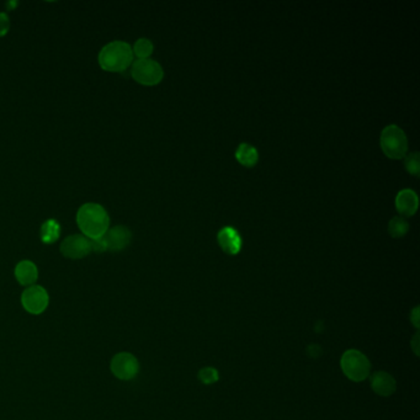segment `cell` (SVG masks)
<instances>
[{
  "mask_svg": "<svg viewBox=\"0 0 420 420\" xmlns=\"http://www.w3.org/2000/svg\"><path fill=\"white\" fill-rule=\"evenodd\" d=\"M76 224L84 237L94 241L105 236L110 227V217L102 205L84 203L76 212Z\"/></svg>",
  "mask_w": 420,
  "mask_h": 420,
  "instance_id": "obj_1",
  "label": "cell"
},
{
  "mask_svg": "<svg viewBox=\"0 0 420 420\" xmlns=\"http://www.w3.org/2000/svg\"><path fill=\"white\" fill-rule=\"evenodd\" d=\"M99 66L105 72L121 73L126 71L133 62V52L130 43L125 41H112L104 46L99 56Z\"/></svg>",
  "mask_w": 420,
  "mask_h": 420,
  "instance_id": "obj_2",
  "label": "cell"
},
{
  "mask_svg": "<svg viewBox=\"0 0 420 420\" xmlns=\"http://www.w3.org/2000/svg\"><path fill=\"white\" fill-rule=\"evenodd\" d=\"M340 367L343 374L353 382H363L371 375V363L369 358L360 350L349 349L341 355Z\"/></svg>",
  "mask_w": 420,
  "mask_h": 420,
  "instance_id": "obj_3",
  "label": "cell"
},
{
  "mask_svg": "<svg viewBox=\"0 0 420 420\" xmlns=\"http://www.w3.org/2000/svg\"><path fill=\"white\" fill-rule=\"evenodd\" d=\"M381 148L391 159H402L408 152V140L400 127L390 125L381 133Z\"/></svg>",
  "mask_w": 420,
  "mask_h": 420,
  "instance_id": "obj_4",
  "label": "cell"
},
{
  "mask_svg": "<svg viewBox=\"0 0 420 420\" xmlns=\"http://www.w3.org/2000/svg\"><path fill=\"white\" fill-rule=\"evenodd\" d=\"M131 76L137 83L146 86H157L164 78L162 66L154 60H137L132 65Z\"/></svg>",
  "mask_w": 420,
  "mask_h": 420,
  "instance_id": "obj_5",
  "label": "cell"
},
{
  "mask_svg": "<svg viewBox=\"0 0 420 420\" xmlns=\"http://www.w3.org/2000/svg\"><path fill=\"white\" fill-rule=\"evenodd\" d=\"M50 304L48 294L42 286L32 285L21 294V304L26 312L31 314H41L45 312Z\"/></svg>",
  "mask_w": 420,
  "mask_h": 420,
  "instance_id": "obj_6",
  "label": "cell"
},
{
  "mask_svg": "<svg viewBox=\"0 0 420 420\" xmlns=\"http://www.w3.org/2000/svg\"><path fill=\"white\" fill-rule=\"evenodd\" d=\"M111 371L118 380H133L140 372V363L135 355L118 353L112 358Z\"/></svg>",
  "mask_w": 420,
  "mask_h": 420,
  "instance_id": "obj_7",
  "label": "cell"
},
{
  "mask_svg": "<svg viewBox=\"0 0 420 420\" xmlns=\"http://www.w3.org/2000/svg\"><path fill=\"white\" fill-rule=\"evenodd\" d=\"M60 250L68 259L86 258L91 252L90 239L83 234H73L62 242Z\"/></svg>",
  "mask_w": 420,
  "mask_h": 420,
  "instance_id": "obj_8",
  "label": "cell"
},
{
  "mask_svg": "<svg viewBox=\"0 0 420 420\" xmlns=\"http://www.w3.org/2000/svg\"><path fill=\"white\" fill-rule=\"evenodd\" d=\"M102 239L107 245V250L120 252L126 249L131 243L132 233L125 226H116V227L109 228Z\"/></svg>",
  "mask_w": 420,
  "mask_h": 420,
  "instance_id": "obj_9",
  "label": "cell"
},
{
  "mask_svg": "<svg viewBox=\"0 0 420 420\" xmlns=\"http://www.w3.org/2000/svg\"><path fill=\"white\" fill-rule=\"evenodd\" d=\"M217 242L224 253L237 255L242 249L243 241L237 229L233 227H223L217 234Z\"/></svg>",
  "mask_w": 420,
  "mask_h": 420,
  "instance_id": "obj_10",
  "label": "cell"
},
{
  "mask_svg": "<svg viewBox=\"0 0 420 420\" xmlns=\"http://www.w3.org/2000/svg\"><path fill=\"white\" fill-rule=\"evenodd\" d=\"M370 385L376 395L381 397H390L397 390L395 377L386 371H376L370 375Z\"/></svg>",
  "mask_w": 420,
  "mask_h": 420,
  "instance_id": "obj_11",
  "label": "cell"
},
{
  "mask_svg": "<svg viewBox=\"0 0 420 420\" xmlns=\"http://www.w3.org/2000/svg\"><path fill=\"white\" fill-rule=\"evenodd\" d=\"M418 205H419L418 195L410 189L402 190L395 198V208L405 217H412L415 215L418 211Z\"/></svg>",
  "mask_w": 420,
  "mask_h": 420,
  "instance_id": "obj_12",
  "label": "cell"
},
{
  "mask_svg": "<svg viewBox=\"0 0 420 420\" xmlns=\"http://www.w3.org/2000/svg\"><path fill=\"white\" fill-rule=\"evenodd\" d=\"M15 278L21 286H32L39 278V270L30 260H22L16 265Z\"/></svg>",
  "mask_w": 420,
  "mask_h": 420,
  "instance_id": "obj_13",
  "label": "cell"
},
{
  "mask_svg": "<svg viewBox=\"0 0 420 420\" xmlns=\"http://www.w3.org/2000/svg\"><path fill=\"white\" fill-rule=\"evenodd\" d=\"M236 159L243 167L253 168L258 163L259 153L254 146H250L248 143H242L236 151Z\"/></svg>",
  "mask_w": 420,
  "mask_h": 420,
  "instance_id": "obj_14",
  "label": "cell"
},
{
  "mask_svg": "<svg viewBox=\"0 0 420 420\" xmlns=\"http://www.w3.org/2000/svg\"><path fill=\"white\" fill-rule=\"evenodd\" d=\"M61 236V224L56 219H47L41 227V241L46 244L55 243Z\"/></svg>",
  "mask_w": 420,
  "mask_h": 420,
  "instance_id": "obj_15",
  "label": "cell"
},
{
  "mask_svg": "<svg viewBox=\"0 0 420 420\" xmlns=\"http://www.w3.org/2000/svg\"><path fill=\"white\" fill-rule=\"evenodd\" d=\"M153 50H154V46H153L152 41L148 40V39H138L132 47L133 56L136 55L138 60H147L152 55Z\"/></svg>",
  "mask_w": 420,
  "mask_h": 420,
  "instance_id": "obj_16",
  "label": "cell"
},
{
  "mask_svg": "<svg viewBox=\"0 0 420 420\" xmlns=\"http://www.w3.org/2000/svg\"><path fill=\"white\" fill-rule=\"evenodd\" d=\"M409 231V224L405 218L395 217L388 223V233L393 238H402Z\"/></svg>",
  "mask_w": 420,
  "mask_h": 420,
  "instance_id": "obj_17",
  "label": "cell"
},
{
  "mask_svg": "<svg viewBox=\"0 0 420 420\" xmlns=\"http://www.w3.org/2000/svg\"><path fill=\"white\" fill-rule=\"evenodd\" d=\"M198 377L203 385H212L219 380V374L215 367H203L198 371Z\"/></svg>",
  "mask_w": 420,
  "mask_h": 420,
  "instance_id": "obj_18",
  "label": "cell"
},
{
  "mask_svg": "<svg viewBox=\"0 0 420 420\" xmlns=\"http://www.w3.org/2000/svg\"><path fill=\"white\" fill-rule=\"evenodd\" d=\"M405 158V167L407 169V172L414 175V177H419L420 174V161H419V153L414 152L410 153Z\"/></svg>",
  "mask_w": 420,
  "mask_h": 420,
  "instance_id": "obj_19",
  "label": "cell"
},
{
  "mask_svg": "<svg viewBox=\"0 0 420 420\" xmlns=\"http://www.w3.org/2000/svg\"><path fill=\"white\" fill-rule=\"evenodd\" d=\"M11 29V19L6 13H0V37L6 36Z\"/></svg>",
  "mask_w": 420,
  "mask_h": 420,
  "instance_id": "obj_20",
  "label": "cell"
},
{
  "mask_svg": "<svg viewBox=\"0 0 420 420\" xmlns=\"http://www.w3.org/2000/svg\"><path fill=\"white\" fill-rule=\"evenodd\" d=\"M410 322L413 323L416 330H419L420 327V317H419V307H415L412 312H410Z\"/></svg>",
  "mask_w": 420,
  "mask_h": 420,
  "instance_id": "obj_21",
  "label": "cell"
},
{
  "mask_svg": "<svg viewBox=\"0 0 420 420\" xmlns=\"http://www.w3.org/2000/svg\"><path fill=\"white\" fill-rule=\"evenodd\" d=\"M410 346H412V349L414 351L415 355L418 356L419 355V333H416L414 335V338H413L412 343H410Z\"/></svg>",
  "mask_w": 420,
  "mask_h": 420,
  "instance_id": "obj_22",
  "label": "cell"
}]
</instances>
